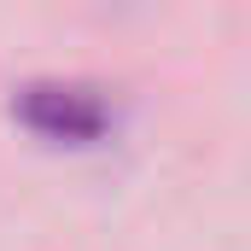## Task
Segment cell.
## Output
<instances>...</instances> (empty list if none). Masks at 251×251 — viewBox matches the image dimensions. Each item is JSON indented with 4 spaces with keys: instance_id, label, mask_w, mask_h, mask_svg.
I'll list each match as a JSON object with an SVG mask.
<instances>
[{
    "instance_id": "obj_1",
    "label": "cell",
    "mask_w": 251,
    "mask_h": 251,
    "mask_svg": "<svg viewBox=\"0 0 251 251\" xmlns=\"http://www.w3.org/2000/svg\"><path fill=\"white\" fill-rule=\"evenodd\" d=\"M12 117L29 134L64 140V146H94L111 134V105L88 82H24L12 100Z\"/></svg>"
}]
</instances>
